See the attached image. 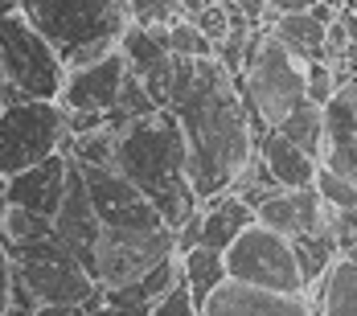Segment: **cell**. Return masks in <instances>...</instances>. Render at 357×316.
Masks as SVG:
<instances>
[{
	"mask_svg": "<svg viewBox=\"0 0 357 316\" xmlns=\"http://www.w3.org/2000/svg\"><path fill=\"white\" fill-rule=\"evenodd\" d=\"M181 276H185L189 292H193V304L202 308L218 283L230 280V276H226V255L214 250V246H193V250L181 255Z\"/></svg>",
	"mask_w": 357,
	"mask_h": 316,
	"instance_id": "20",
	"label": "cell"
},
{
	"mask_svg": "<svg viewBox=\"0 0 357 316\" xmlns=\"http://www.w3.org/2000/svg\"><path fill=\"white\" fill-rule=\"evenodd\" d=\"M45 234H54V218L33 213V210H21V206H8V210H4V222H0V239H4V246L33 243V239H45Z\"/></svg>",
	"mask_w": 357,
	"mask_h": 316,
	"instance_id": "25",
	"label": "cell"
},
{
	"mask_svg": "<svg viewBox=\"0 0 357 316\" xmlns=\"http://www.w3.org/2000/svg\"><path fill=\"white\" fill-rule=\"evenodd\" d=\"M128 58L123 50L115 45L111 54H103L99 62L91 66H78V70H66V82H62V95L58 103L66 111H111L119 103V91H123V78H128Z\"/></svg>",
	"mask_w": 357,
	"mask_h": 316,
	"instance_id": "12",
	"label": "cell"
},
{
	"mask_svg": "<svg viewBox=\"0 0 357 316\" xmlns=\"http://www.w3.org/2000/svg\"><path fill=\"white\" fill-rule=\"evenodd\" d=\"M304 86H308V99L324 107L333 99V91L341 86V70L324 58H312V62H304Z\"/></svg>",
	"mask_w": 357,
	"mask_h": 316,
	"instance_id": "28",
	"label": "cell"
},
{
	"mask_svg": "<svg viewBox=\"0 0 357 316\" xmlns=\"http://www.w3.org/2000/svg\"><path fill=\"white\" fill-rule=\"evenodd\" d=\"M21 13L50 37L62 62L78 45L119 41V33L132 21L128 0H21Z\"/></svg>",
	"mask_w": 357,
	"mask_h": 316,
	"instance_id": "6",
	"label": "cell"
},
{
	"mask_svg": "<svg viewBox=\"0 0 357 316\" xmlns=\"http://www.w3.org/2000/svg\"><path fill=\"white\" fill-rule=\"evenodd\" d=\"M250 222H255V210L234 189H226V193H218L210 202H202V246L226 250Z\"/></svg>",
	"mask_w": 357,
	"mask_h": 316,
	"instance_id": "18",
	"label": "cell"
},
{
	"mask_svg": "<svg viewBox=\"0 0 357 316\" xmlns=\"http://www.w3.org/2000/svg\"><path fill=\"white\" fill-rule=\"evenodd\" d=\"M255 148H259L263 165L271 169V176H275V185H280V189H304V185H312V181H317L321 160H317V156H308L300 144H291L284 132L267 128V132L259 136Z\"/></svg>",
	"mask_w": 357,
	"mask_h": 316,
	"instance_id": "17",
	"label": "cell"
},
{
	"mask_svg": "<svg viewBox=\"0 0 357 316\" xmlns=\"http://www.w3.org/2000/svg\"><path fill=\"white\" fill-rule=\"evenodd\" d=\"M0 111H4V70H0Z\"/></svg>",
	"mask_w": 357,
	"mask_h": 316,
	"instance_id": "39",
	"label": "cell"
},
{
	"mask_svg": "<svg viewBox=\"0 0 357 316\" xmlns=\"http://www.w3.org/2000/svg\"><path fill=\"white\" fill-rule=\"evenodd\" d=\"M321 165L357 181V74H345L324 103V156Z\"/></svg>",
	"mask_w": 357,
	"mask_h": 316,
	"instance_id": "15",
	"label": "cell"
},
{
	"mask_svg": "<svg viewBox=\"0 0 357 316\" xmlns=\"http://www.w3.org/2000/svg\"><path fill=\"white\" fill-rule=\"evenodd\" d=\"M4 210H8V176L0 173V222H4Z\"/></svg>",
	"mask_w": 357,
	"mask_h": 316,
	"instance_id": "36",
	"label": "cell"
},
{
	"mask_svg": "<svg viewBox=\"0 0 357 316\" xmlns=\"http://www.w3.org/2000/svg\"><path fill=\"white\" fill-rule=\"evenodd\" d=\"M78 169H82L91 206H95L103 226H111V230H156V226H169L160 218V210L115 165H78Z\"/></svg>",
	"mask_w": 357,
	"mask_h": 316,
	"instance_id": "10",
	"label": "cell"
},
{
	"mask_svg": "<svg viewBox=\"0 0 357 316\" xmlns=\"http://www.w3.org/2000/svg\"><path fill=\"white\" fill-rule=\"evenodd\" d=\"M271 33L280 37L300 62H312V58L324 54V33H328V25H321L312 13H284V17L271 25Z\"/></svg>",
	"mask_w": 357,
	"mask_h": 316,
	"instance_id": "21",
	"label": "cell"
},
{
	"mask_svg": "<svg viewBox=\"0 0 357 316\" xmlns=\"http://www.w3.org/2000/svg\"><path fill=\"white\" fill-rule=\"evenodd\" d=\"M160 4H165V13H169L173 21H177V17H181V0H160Z\"/></svg>",
	"mask_w": 357,
	"mask_h": 316,
	"instance_id": "37",
	"label": "cell"
},
{
	"mask_svg": "<svg viewBox=\"0 0 357 316\" xmlns=\"http://www.w3.org/2000/svg\"><path fill=\"white\" fill-rule=\"evenodd\" d=\"M193 246H202V206H197V210L177 226V255L193 250Z\"/></svg>",
	"mask_w": 357,
	"mask_h": 316,
	"instance_id": "32",
	"label": "cell"
},
{
	"mask_svg": "<svg viewBox=\"0 0 357 316\" xmlns=\"http://www.w3.org/2000/svg\"><path fill=\"white\" fill-rule=\"evenodd\" d=\"M99 230H103V222H99V213H95V206H91V193H86L82 169H78V160L70 156L66 193H62V206H58V213H54V234L70 246L74 255L82 259V267L91 271V267H95V243H99ZM91 276H95V271H91Z\"/></svg>",
	"mask_w": 357,
	"mask_h": 316,
	"instance_id": "13",
	"label": "cell"
},
{
	"mask_svg": "<svg viewBox=\"0 0 357 316\" xmlns=\"http://www.w3.org/2000/svg\"><path fill=\"white\" fill-rule=\"evenodd\" d=\"M185 136V176L202 202L226 193L255 152V123L243 99V82L218 58L173 54L169 107Z\"/></svg>",
	"mask_w": 357,
	"mask_h": 316,
	"instance_id": "1",
	"label": "cell"
},
{
	"mask_svg": "<svg viewBox=\"0 0 357 316\" xmlns=\"http://www.w3.org/2000/svg\"><path fill=\"white\" fill-rule=\"evenodd\" d=\"M70 148L66 107L54 99H17L0 111V173L13 176Z\"/></svg>",
	"mask_w": 357,
	"mask_h": 316,
	"instance_id": "7",
	"label": "cell"
},
{
	"mask_svg": "<svg viewBox=\"0 0 357 316\" xmlns=\"http://www.w3.org/2000/svg\"><path fill=\"white\" fill-rule=\"evenodd\" d=\"M128 17H132V25H169L173 21L160 0H128Z\"/></svg>",
	"mask_w": 357,
	"mask_h": 316,
	"instance_id": "31",
	"label": "cell"
},
{
	"mask_svg": "<svg viewBox=\"0 0 357 316\" xmlns=\"http://www.w3.org/2000/svg\"><path fill=\"white\" fill-rule=\"evenodd\" d=\"M312 185H317V193H321L333 210H357V181L354 176H345V173H337V169H328V165H321Z\"/></svg>",
	"mask_w": 357,
	"mask_h": 316,
	"instance_id": "27",
	"label": "cell"
},
{
	"mask_svg": "<svg viewBox=\"0 0 357 316\" xmlns=\"http://www.w3.org/2000/svg\"><path fill=\"white\" fill-rule=\"evenodd\" d=\"M152 316H197V304H193V292H189L185 276L152 304Z\"/></svg>",
	"mask_w": 357,
	"mask_h": 316,
	"instance_id": "29",
	"label": "cell"
},
{
	"mask_svg": "<svg viewBox=\"0 0 357 316\" xmlns=\"http://www.w3.org/2000/svg\"><path fill=\"white\" fill-rule=\"evenodd\" d=\"M8 255H13V276L29 287L37 304H86L99 292V280L58 234L13 243Z\"/></svg>",
	"mask_w": 357,
	"mask_h": 316,
	"instance_id": "5",
	"label": "cell"
},
{
	"mask_svg": "<svg viewBox=\"0 0 357 316\" xmlns=\"http://www.w3.org/2000/svg\"><path fill=\"white\" fill-rule=\"evenodd\" d=\"M177 255V230L173 226H156V230H99L95 243V280L103 287L140 280L144 271H152L156 263Z\"/></svg>",
	"mask_w": 357,
	"mask_h": 316,
	"instance_id": "9",
	"label": "cell"
},
{
	"mask_svg": "<svg viewBox=\"0 0 357 316\" xmlns=\"http://www.w3.org/2000/svg\"><path fill=\"white\" fill-rule=\"evenodd\" d=\"M8 296H13V255L0 239V316L8 313Z\"/></svg>",
	"mask_w": 357,
	"mask_h": 316,
	"instance_id": "33",
	"label": "cell"
},
{
	"mask_svg": "<svg viewBox=\"0 0 357 316\" xmlns=\"http://www.w3.org/2000/svg\"><path fill=\"white\" fill-rule=\"evenodd\" d=\"M0 70H4V103H17V99L58 103L62 82H66L62 54L21 8L0 17Z\"/></svg>",
	"mask_w": 357,
	"mask_h": 316,
	"instance_id": "4",
	"label": "cell"
},
{
	"mask_svg": "<svg viewBox=\"0 0 357 316\" xmlns=\"http://www.w3.org/2000/svg\"><path fill=\"white\" fill-rule=\"evenodd\" d=\"M185 160L189 152H185V136L173 111L136 115L115 136V169L160 210V218L173 230L202 206V197L193 193L185 176Z\"/></svg>",
	"mask_w": 357,
	"mask_h": 316,
	"instance_id": "2",
	"label": "cell"
},
{
	"mask_svg": "<svg viewBox=\"0 0 357 316\" xmlns=\"http://www.w3.org/2000/svg\"><path fill=\"white\" fill-rule=\"evenodd\" d=\"M197 316H317L308 296H287V292H267L250 283L226 280L210 292V300L197 308Z\"/></svg>",
	"mask_w": 357,
	"mask_h": 316,
	"instance_id": "14",
	"label": "cell"
},
{
	"mask_svg": "<svg viewBox=\"0 0 357 316\" xmlns=\"http://www.w3.org/2000/svg\"><path fill=\"white\" fill-rule=\"evenodd\" d=\"M210 4H214V0H181V17H189V21H193V17H197L202 8H210Z\"/></svg>",
	"mask_w": 357,
	"mask_h": 316,
	"instance_id": "35",
	"label": "cell"
},
{
	"mask_svg": "<svg viewBox=\"0 0 357 316\" xmlns=\"http://www.w3.org/2000/svg\"><path fill=\"white\" fill-rule=\"evenodd\" d=\"M193 25H197V29H202V33L218 45L222 37L230 33V8H226V0H214L210 8H202V13L193 17Z\"/></svg>",
	"mask_w": 357,
	"mask_h": 316,
	"instance_id": "30",
	"label": "cell"
},
{
	"mask_svg": "<svg viewBox=\"0 0 357 316\" xmlns=\"http://www.w3.org/2000/svg\"><path fill=\"white\" fill-rule=\"evenodd\" d=\"M214 50L218 45L189 17L169 21V54H181V58H214Z\"/></svg>",
	"mask_w": 357,
	"mask_h": 316,
	"instance_id": "26",
	"label": "cell"
},
{
	"mask_svg": "<svg viewBox=\"0 0 357 316\" xmlns=\"http://www.w3.org/2000/svg\"><path fill=\"white\" fill-rule=\"evenodd\" d=\"M317 0H267V8L275 13V17H284V13H308Z\"/></svg>",
	"mask_w": 357,
	"mask_h": 316,
	"instance_id": "34",
	"label": "cell"
},
{
	"mask_svg": "<svg viewBox=\"0 0 357 316\" xmlns=\"http://www.w3.org/2000/svg\"><path fill=\"white\" fill-rule=\"evenodd\" d=\"M119 50H123L128 66L144 74L160 58H169V25H132L128 21V29L119 33Z\"/></svg>",
	"mask_w": 357,
	"mask_h": 316,
	"instance_id": "22",
	"label": "cell"
},
{
	"mask_svg": "<svg viewBox=\"0 0 357 316\" xmlns=\"http://www.w3.org/2000/svg\"><path fill=\"white\" fill-rule=\"evenodd\" d=\"M66 176H70V152L45 156L41 165H29L8 176V206L54 218L62 206V193H66Z\"/></svg>",
	"mask_w": 357,
	"mask_h": 316,
	"instance_id": "16",
	"label": "cell"
},
{
	"mask_svg": "<svg viewBox=\"0 0 357 316\" xmlns=\"http://www.w3.org/2000/svg\"><path fill=\"white\" fill-rule=\"evenodd\" d=\"M354 13H357V4H354Z\"/></svg>",
	"mask_w": 357,
	"mask_h": 316,
	"instance_id": "40",
	"label": "cell"
},
{
	"mask_svg": "<svg viewBox=\"0 0 357 316\" xmlns=\"http://www.w3.org/2000/svg\"><path fill=\"white\" fill-rule=\"evenodd\" d=\"M21 8V0H0V17H8V13H17Z\"/></svg>",
	"mask_w": 357,
	"mask_h": 316,
	"instance_id": "38",
	"label": "cell"
},
{
	"mask_svg": "<svg viewBox=\"0 0 357 316\" xmlns=\"http://www.w3.org/2000/svg\"><path fill=\"white\" fill-rule=\"evenodd\" d=\"M296 246V263H300V276H304V287L324 280V271L337 263L341 255V239L337 234H296L291 239Z\"/></svg>",
	"mask_w": 357,
	"mask_h": 316,
	"instance_id": "24",
	"label": "cell"
},
{
	"mask_svg": "<svg viewBox=\"0 0 357 316\" xmlns=\"http://www.w3.org/2000/svg\"><path fill=\"white\" fill-rule=\"evenodd\" d=\"M321 316H357V259L337 255V263L324 271L321 296H317Z\"/></svg>",
	"mask_w": 357,
	"mask_h": 316,
	"instance_id": "19",
	"label": "cell"
},
{
	"mask_svg": "<svg viewBox=\"0 0 357 316\" xmlns=\"http://www.w3.org/2000/svg\"><path fill=\"white\" fill-rule=\"evenodd\" d=\"M255 222L280 230L287 239H296V234H337L341 210H333L324 202L317 193V185H304V189H275V193H267L255 206Z\"/></svg>",
	"mask_w": 357,
	"mask_h": 316,
	"instance_id": "11",
	"label": "cell"
},
{
	"mask_svg": "<svg viewBox=\"0 0 357 316\" xmlns=\"http://www.w3.org/2000/svg\"><path fill=\"white\" fill-rule=\"evenodd\" d=\"M243 99L250 107L255 144L267 128H275L296 103L308 99L304 86V62L287 50L271 29H255L247 41V66H243Z\"/></svg>",
	"mask_w": 357,
	"mask_h": 316,
	"instance_id": "3",
	"label": "cell"
},
{
	"mask_svg": "<svg viewBox=\"0 0 357 316\" xmlns=\"http://www.w3.org/2000/svg\"><path fill=\"white\" fill-rule=\"evenodd\" d=\"M275 132H284L291 144H300L308 156H324V107L312 103V99H304V103H296L287 111L284 119L275 123Z\"/></svg>",
	"mask_w": 357,
	"mask_h": 316,
	"instance_id": "23",
	"label": "cell"
},
{
	"mask_svg": "<svg viewBox=\"0 0 357 316\" xmlns=\"http://www.w3.org/2000/svg\"><path fill=\"white\" fill-rule=\"evenodd\" d=\"M222 255H226V276L230 280L250 283V287H267V292H287V296H308L291 239L263 226V222H250Z\"/></svg>",
	"mask_w": 357,
	"mask_h": 316,
	"instance_id": "8",
	"label": "cell"
}]
</instances>
